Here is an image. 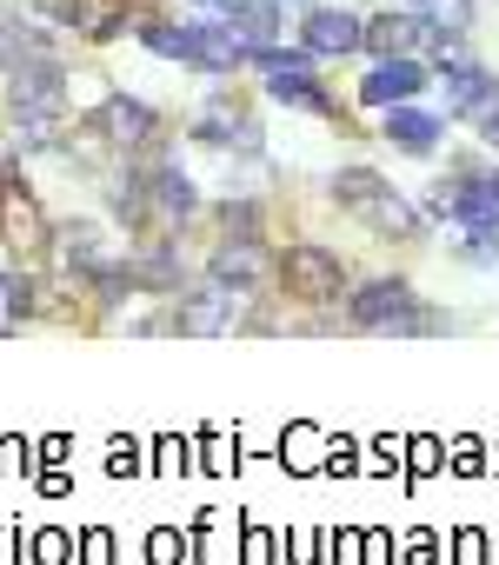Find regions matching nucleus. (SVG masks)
<instances>
[{
	"label": "nucleus",
	"instance_id": "obj_1",
	"mask_svg": "<svg viewBox=\"0 0 499 565\" xmlns=\"http://www.w3.org/2000/svg\"><path fill=\"white\" fill-rule=\"evenodd\" d=\"M347 327L353 333H400V340H413V333H439L446 320L406 287V279H367V287L347 294Z\"/></svg>",
	"mask_w": 499,
	"mask_h": 565
},
{
	"label": "nucleus",
	"instance_id": "obj_2",
	"mask_svg": "<svg viewBox=\"0 0 499 565\" xmlns=\"http://www.w3.org/2000/svg\"><path fill=\"white\" fill-rule=\"evenodd\" d=\"M274 287L294 300V307H333L347 294V259L327 253V246H287L274 259Z\"/></svg>",
	"mask_w": 499,
	"mask_h": 565
},
{
	"label": "nucleus",
	"instance_id": "obj_3",
	"mask_svg": "<svg viewBox=\"0 0 499 565\" xmlns=\"http://www.w3.org/2000/svg\"><path fill=\"white\" fill-rule=\"evenodd\" d=\"M0 239H8V253H21V259L54 246V226H47L41 200L28 193V180L14 167H0Z\"/></svg>",
	"mask_w": 499,
	"mask_h": 565
},
{
	"label": "nucleus",
	"instance_id": "obj_4",
	"mask_svg": "<svg viewBox=\"0 0 499 565\" xmlns=\"http://www.w3.org/2000/svg\"><path fill=\"white\" fill-rule=\"evenodd\" d=\"M153 107L147 100H134V94H114V100H100L94 114H87V134L94 140H107L114 153H140L147 140H153Z\"/></svg>",
	"mask_w": 499,
	"mask_h": 565
},
{
	"label": "nucleus",
	"instance_id": "obj_5",
	"mask_svg": "<svg viewBox=\"0 0 499 565\" xmlns=\"http://www.w3.org/2000/svg\"><path fill=\"white\" fill-rule=\"evenodd\" d=\"M267 273H274V259H267L261 233H220V246L206 259V279H220V287H233V294H254Z\"/></svg>",
	"mask_w": 499,
	"mask_h": 565
},
{
	"label": "nucleus",
	"instance_id": "obj_6",
	"mask_svg": "<svg viewBox=\"0 0 499 565\" xmlns=\"http://www.w3.org/2000/svg\"><path fill=\"white\" fill-rule=\"evenodd\" d=\"M180 67H200V74H233L246 61V41L226 28V21H187L180 28Z\"/></svg>",
	"mask_w": 499,
	"mask_h": 565
},
{
	"label": "nucleus",
	"instance_id": "obj_7",
	"mask_svg": "<svg viewBox=\"0 0 499 565\" xmlns=\"http://www.w3.org/2000/svg\"><path fill=\"white\" fill-rule=\"evenodd\" d=\"M439 87H446V114H486V107H499V74L492 67H479L473 54H459V61H439Z\"/></svg>",
	"mask_w": 499,
	"mask_h": 565
},
{
	"label": "nucleus",
	"instance_id": "obj_8",
	"mask_svg": "<svg viewBox=\"0 0 499 565\" xmlns=\"http://www.w3.org/2000/svg\"><path fill=\"white\" fill-rule=\"evenodd\" d=\"M360 34H367V21H353L347 8H307V21H300V47H307L314 61L360 54Z\"/></svg>",
	"mask_w": 499,
	"mask_h": 565
},
{
	"label": "nucleus",
	"instance_id": "obj_9",
	"mask_svg": "<svg viewBox=\"0 0 499 565\" xmlns=\"http://www.w3.org/2000/svg\"><path fill=\"white\" fill-rule=\"evenodd\" d=\"M54 253H61V273H74V279H94V273H107V266L120 259V246H114L94 220L61 226V233H54Z\"/></svg>",
	"mask_w": 499,
	"mask_h": 565
},
{
	"label": "nucleus",
	"instance_id": "obj_10",
	"mask_svg": "<svg viewBox=\"0 0 499 565\" xmlns=\"http://www.w3.org/2000/svg\"><path fill=\"white\" fill-rule=\"evenodd\" d=\"M420 87H426V67H420L413 54H393V61H380V67H373L367 81H360V100L386 114V107H400V100H413Z\"/></svg>",
	"mask_w": 499,
	"mask_h": 565
},
{
	"label": "nucleus",
	"instance_id": "obj_11",
	"mask_svg": "<svg viewBox=\"0 0 499 565\" xmlns=\"http://www.w3.org/2000/svg\"><path fill=\"white\" fill-rule=\"evenodd\" d=\"M413 47H426V14H380L360 34V54H373V61H393V54H413Z\"/></svg>",
	"mask_w": 499,
	"mask_h": 565
},
{
	"label": "nucleus",
	"instance_id": "obj_12",
	"mask_svg": "<svg viewBox=\"0 0 499 565\" xmlns=\"http://www.w3.org/2000/svg\"><path fill=\"white\" fill-rule=\"evenodd\" d=\"M220 21L246 41V54H254V47H274V41H280V28H287L280 0H226V14H220Z\"/></svg>",
	"mask_w": 499,
	"mask_h": 565
},
{
	"label": "nucleus",
	"instance_id": "obj_13",
	"mask_svg": "<svg viewBox=\"0 0 499 565\" xmlns=\"http://www.w3.org/2000/svg\"><path fill=\"white\" fill-rule=\"evenodd\" d=\"M386 140H393L400 153H433V147L446 140V120L426 114V107H413V100H400V107H386Z\"/></svg>",
	"mask_w": 499,
	"mask_h": 565
},
{
	"label": "nucleus",
	"instance_id": "obj_14",
	"mask_svg": "<svg viewBox=\"0 0 499 565\" xmlns=\"http://www.w3.org/2000/svg\"><path fill=\"white\" fill-rule=\"evenodd\" d=\"M327 193H333V200H340V206H347L353 220H373V213H380V206L393 200V186H386V180H380L373 167H340Z\"/></svg>",
	"mask_w": 499,
	"mask_h": 565
},
{
	"label": "nucleus",
	"instance_id": "obj_15",
	"mask_svg": "<svg viewBox=\"0 0 499 565\" xmlns=\"http://www.w3.org/2000/svg\"><path fill=\"white\" fill-rule=\"evenodd\" d=\"M267 94H274L280 107H307V114H333V100H327V87L314 81V67H287V74H267Z\"/></svg>",
	"mask_w": 499,
	"mask_h": 565
},
{
	"label": "nucleus",
	"instance_id": "obj_16",
	"mask_svg": "<svg viewBox=\"0 0 499 565\" xmlns=\"http://www.w3.org/2000/svg\"><path fill=\"white\" fill-rule=\"evenodd\" d=\"M459 259H466V266H492V259H499V213H486V220H473V226H466Z\"/></svg>",
	"mask_w": 499,
	"mask_h": 565
},
{
	"label": "nucleus",
	"instance_id": "obj_17",
	"mask_svg": "<svg viewBox=\"0 0 499 565\" xmlns=\"http://www.w3.org/2000/svg\"><path fill=\"white\" fill-rule=\"evenodd\" d=\"M28 307H34V287H28L21 273H0V333H14V320Z\"/></svg>",
	"mask_w": 499,
	"mask_h": 565
},
{
	"label": "nucleus",
	"instance_id": "obj_18",
	"mask_svg": "<svg viewBox=\"0 0 499 565\" xmlns=\"http://www.w3.org/2000/svg\"><path fill=\"white\" fill-rule=\"evenodd\" d=\"M486 180H492V200H499V167H492V173H486Z\"/></svg>",
	"mask_w": 499,
	"mask_h": 565
},
{
	"label": "nucleus",
	"instance_id": "obj_19",
	"mask_svg": "<svg viewBox=\"0 0 499 565\" xmlns=\"http://www.w3.org/2000/svg\"><path fill=\"white\" fill-rule=\"evenodd\" d=\"M200 8H226V0H200Z\"/></svg>",
	"mask_w": 499,
	"mask_h": 565
},
{
	"label": "nucleus",
	"instance_id": "obj_20",
	"mask_svg": "<svg viewBox=\"0 0 499 565\" xmlns=\"http://www.w3.org/2000/svg\"><path fill=\"white\" fill-rule=\"evenodd\" d=\"M413 8H433V0H413Z\"/></svg>",
	"mask_w": 499,
	"mask_h": 565
}]
</instances>
